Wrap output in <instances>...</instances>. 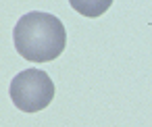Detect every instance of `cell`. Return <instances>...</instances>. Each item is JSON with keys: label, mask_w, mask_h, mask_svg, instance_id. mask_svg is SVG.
<instances>
[{"label": "cell", "mask_w": 152, "mask_h": 127, "mask_svg": "<svg viewBox=\"0 0 152 127\" xmlns=\"http://www.w3.org/2000/svg\"><path fill=\"white\" fill-rule=\"evenodd\" d=\"M13 42L21 58L31 63H48L63 54L67 46V31L58 17L34 11L17 21Z\"/></svg>", "instance_id": "obj_1"}, {"label": "cell", "mask_w": 152, "mask_h": 127, "mask_svg": "<svg viewBox=\"0 0 152 127\" xmlns=\"http://www.w3.org/2000/svg\"><path fill=\"white\" fill-rule=\"evenodd\" d=\"M11 100L23 112H38L46 108L54 98V81L46 71L25 69L11 81Z\"/></svg>", "instance_id": "obj_2"}, {"label": "cell", "mask_w": 152, "mask_h": 127, "mask_svg": "<svg viewBox=\"0 0 152 127\" xmlns=\"http://www.w3.org/2000/svg\"><path fill=\"white\" fill-rule=\"evenodd\" d=\"M69 4H71V9H75L79 15L94 19V17L104 15V13L110 9L113 0H69Z\"/></svg>", "instance_id": "obj_3"}]
</instances>
